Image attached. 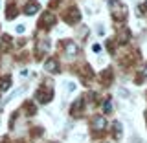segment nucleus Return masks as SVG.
<instances>
[{
    "mask_svg": "<svg viewBox=\"0 0 147 143\" xmlns=\"http://www.w3.org/2000/svg\"><path fill=\"white\" fill-rule=\"evenodd\" d=\"M44 70H48L50 73H57L59 72V64L55 59H48V61L44 62Z\"/></svg>",
    "mask_w": 147,
    "mask_h": 143,
    "instance_id": "nucleus-1",
    "label": "nucleus"
},
{
    "mask_svg": "<svg viewBox=\"0 0 147 143\" xmlns=\"http://www.w3.org/2000/svg\"><path fill=\"white\" fill-rule=\"evenodd\" d=\"M105 127H107V119H105L103 116H96L94 117V128L96 130H103Z\"/></svg>",
    "mask_w": 147,
    "mask_h": 143,
    "instance_id": "nucleus-2",
    "label": "nucleus"
},
{
    "mask_svg": "<svg viewBox=\"0 0 147 143\" xmlns=\"http://www.w3.org/2000/svg\"><path fill=\"white\" fill-rule=\"evenodd\" d=\"M64 50H66V55H70V57H74V55L77 53V46L74 44V42H70V40L64 44Z\"/></svg>",
    "mask_w": 147,
    "mask_h": 143,
    "instance_id": "nucleus-3",
    "label": "nucleus"
},
{
    "mask_svg": "<svg viewBox=\"0 0 147 143\" xmlns=\"http://www.w3.org/2000/svg\"><path fill=\"white\" fill-rule=\"evenodd\" d=\"M37 11H39V6H37V4H33V2H31V4H28L26 9H24V13H26V15H35Z\"/></svg>",
    "mask_w": 147,
    "mask_h": 143,
    "instance_id": "nucleus-4",
    "label": "nucleus"
},
{
    "mask_svg": "<svg viewBox=\"0 0 147 143\" xmlns=\"http://www.w3.org/2000/svg\"><path fill=\"white\" fill-rule=\"evenodd\" d=\"M55 22V17L52 15V13H46V15L42 17V20H40V24H48V26H52Z\"/></svg>",
    "mask_w": 147,
    "mask_h": 143,
    "instance_id": "nucleus-5",
    "label": "nucleus"
},
{
    "mask_svg": "<svg viewBox=\"0 0 147 143\" xmlns=\"http://www.w3.org/2000/svg\"><path fill=\"white\" fill-rule=\"evenodd\" d=\"M50 97H52V94H44L42 90H40L39 94H37V99H39L40 103H46V101H50Z\"/></svg>",
    "mask_w": 147,
    "mask_h": 143,
    "instance_id": "nucleus-6",
    "label": "nucleus"
},
{
    "mask_svg": "<svg viewBox=\"0 0 147 143\" xmlns=\"http://www.w3.org/2000/svg\"><path fill=\"white\" fill-rule=\"evenodd\" d=\"M114 136L121 138V125H119V123H114Z\"/></svg>",
    "mask_w": 147,
    "mask_h": 143,
    "instance_id": "nucleus-7",
    "label": "nucleus"
},
{
    "mask_svg": "<svg viewBox=\"0 0 147 143\" xmlns=\"http://www.w3.org/2000/svg\"><path fill=\"white\" fill-rule=\"evenodd\" d=\"M81 107H83V99H77V101H76V105L72 107V112H79Z\"/></svg>",
    "mask_w": 147,
    "mask_h": 143,
    "instance_id": "nucleus-8",
    "label": "nucleus"
},
{
    "mask_svg": "<svg viewBox=\"0 0 147 143\" xmlns=\"http://www.w3.org/2000/svg\"><path fill=\"white\" fill-rule=\"evenodd\" d=\"M48 48H50V44L46 42V40H44V42H39V53L42 52V50H44V52H46V50H48Z\"/></svg>",
    "mask_w": 147,
    "mask_h": 143,
    "instance_id": "nucleus-9",
    "label": "nucleus"
},
{
    "mask_svg": "<svg viewBox=\"0 0 147 143\" xmlns=\"http://www.w3.org/2000/svg\"><path fill=\"white\" fill-rule=\"evenodd\" d=\"M103 110H105V112H110V110H112V103H110V101H105Z\"/></svg>",
    "mask_w": 147,
    "mask_h": 143,
    "instance_id": "nucleus-10",
    "label": "nucleus"
},
{
    "mask_svg": "<svg viewBox=\"0 0 147 143\" xmlns=\"http://www.w3.org/2000/svg\"><path fill=\"white\" fill-rule=\"evenodd\" d=\"M9 88V79L6 77V79H4V83H2V90H7Z\"/></svg>",
    "mask_w": 147,
    "mask_h": 143,
    "instance_id": "nucleus-11",
    "label": "nucleus"
},
{
    "mask_svg": "<svg viewBox=\"0 0 147 143\" xmlns=\"http://www.w3.org/2000/svg\"><path fill=\"white\" fill-rule=\"evenodd\" d=\"M142 75H145V77H147V66H144V70H142Z\"/></svg>",
    "mask_w": 147,
    "mask_h": 143,
    "instance_id": "nucleus-12",
    "label": "nucleus"
},
{
    "mask_svg": "<svg viewBox=\"0 0 147 143\" xmlns=\"http://www.w3.org/2000/svg\"><path fill=\"white\" fill-rule=\"evenodd\" d=\"M145 7H147V2H145Z\"/></svg>",
    "mask_w": 147,
    "mask_h": 143,
    "instance_id": "nucleus-13",
    "label": "nucleus"
}]
</instances>
